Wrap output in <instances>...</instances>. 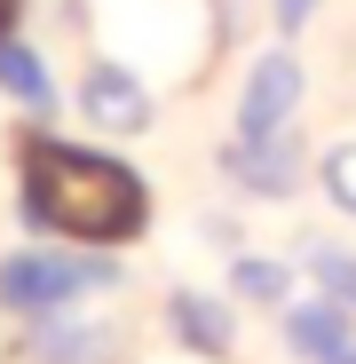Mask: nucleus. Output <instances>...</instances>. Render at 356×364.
Listing matches in <instances>:
<instances>
[{"mask_svg":"<svg viewBox=\"0 0 356 364\" xmlns=\"http://www.w3.org/2000/svg\"><path fill=\"white\" fill-rule=\"evenodd\" d=\"M16 222L32 237L127 246V237H143V222H151V191H143L135 166L32 127L24 135V182H16Z\"/></svg>","mask_w":356,"mask_h":364,"instance_id":"f257e3e1","label":"nucleus"},{"mask_svg":"<svg viewBox=\"0 0 356 364\" xmlns=\"http://www.w3.org/2000/svg\"><path fill=\"white\" fill-rule=\"evenodd\" d=\"M119 285H127V269H119L111 254L16 246L9 262H0V309H9L16 325H32V317H64V309H80L87 293H119Z\"/></svg>","mask_w":356,"mask_h":364,"instance_id":"f03ea898","label":"nucleus"},{"mask_svg":"<svg viewBox=\"0 0 356 364\" xmlns=\"http://www.w3.org/2000/svg\"><path fill=\"white\" fill-rule=\"evenodd\" d=\"M301 95H309V72L285 40L277 48H254L246 64V87H237V143H269L301 119Z\"/></svg>","mask_w":356,"mask_h":364,"instance_id":"7ed1b4c3","label":"nucleus"},{"mask_svg":"<svg viewBox=\"0 0 356 364\" xmlns=\"http://www.w3.org/2000/svg\"><path fill=\"white\" fill-rule=\"evenodd\" d=\"M80 119L95 135H151L158 127V95L143 87V72L119 64V55H87V72H80Z\"/></svg>","mask_w":356,"mask_h":364,"instance_id":"20e7f679","label":"nucleus"},{"mask_svg":"<svg viewBox=\"0 0 356 364\" xmlns=\"http://www.w3.org/2000/svg\"><path fill=\"white\" fill-rule=\"evenodd\" d=\"M214 166H222V182H230V191H246V198H293V191H301V166H309V143L301 135H269V143H222L214 151Z\"/></svg>","mask_w":356,"mask_h":364,"instance_id":"39448f33","label":"nucleus"},{"mask_svg":"<svg viewBox=\"0 0 356 364\" xmlns=\"http://www.w3.org/2000/svg\"><path fill=\"white\" fill-rule=\"evenodd\" d=\"M24 356L32 364H119L127 356V333L119 325H87V317H32L24 325Z\"/></svg>","mask_w":356,"mask_h":364,"instance_id":"423d86ee","label":"nucleus"},{"mask_svg":"<svg viewBox=\"0 0 356 364\" xmlns=\"http://www.w3.org/2000/svg\"><path fill=\"white\" fill-rule=\"evenodd\" d=\"M277 333H285V348L301 356V364H333V356L356 348V309H340L333 293H317V301L293 293L285 309H277Z\"/></svg>","mask_w":356,"mask_h":364,"instance_id":"0eeeda50","label":"nucleus"},{"mask_svg":"<svg viewBox=\"0 0 356 364\" xmlns=\"http://www.w3.org/2000/svg\"><path fill=\"white\" fill-rule=\"evenodd\" d=\"M166 333L183 341L190 356L222 364V356L237 348V309H230L222 293H198V285H174V293H166Z\"/></svg>","mask_w":356,"mask_h":364,"instance_id":"6e6552de","label":"nucleus"},{"mask_svg":"<svg viewBox=\"0 0 356 364\" xmlns=\"http://www.w3.org/2000/svg\"><path fill=\"white\" fill-rule=\"evenodd\" d=\"M293 285H301V262H285V254H230V301H246V309H285Z\"/></svg>","mask_w":356,"mask_h":364,"instance_id":"1a4fd4ad","label":"nucleus"},{"mask_svg":"<svg viewBox=\"0 0 356 364\" xmlns=\"http://www.w3.org/2000/svg\"><path fill=\"white\" fill-rule=\"evenodd\" d=\"M0 95H9V103H24L32 119H48L55 111V80H48V55L32 48V40H0Z\"/></svg>","mask_w":356,"mask_h":364,"instance_id":"9d476101","label":"nucleus"},{"mask_svg":"<svg viewBox=\"0 0 356 364\" xmlns=\"http://www.w3.org/2000/svg\"><path fill=\"white\" fill-rule=\"evenodd\" d=\"M293 262H301V277H309L317 293H333L340 309H356V254H348V246H333V237H301Z\"/></svg>","mask_w":356,"mask_h":364,"instance_id":"9b49d317","label":"nucleus"},{"mask_svg":"<svg viewBox=\"0 0 356 364\" xmlns=\"http://www.w3.org/2000/svg\"><path fill=\"white\" fill-rule=\"evenodd\" d=\"M317 191H325L340 214H356V135L325 143V159H317Z\"/></svg>","mask_w":356,"mask_h":364,"instance_id":"f8f14e48","label":"nucleus"},{"mask_svg":"<svg viewBox=\"0 0 356 364\" xmlns=\"http://www.w3.org/2000/svg\"><path fill=\"white\" fill-rule=\"evenodd\" d=\"M317 9H325V0H269V24L293 40V32H309V24H317Z\"/></svg>","mask_w":356,"mask_h":364,"instance_id":"ddd939ff","label":"nucleus"},{"mask_svg":"<svg viewBox=\"0 0 356 364\" xmlns=\"http://www.w3.org/2000/svg\"><path fill=\"white\" fill-rule=\"evenodd\" d=\"M16 16H24V0H0V40L16 32Z\"/></svg>","mask_w":356,"mask_h":364,"instance_id":"4468645a","label":"nucleus"},{"mask_svg":"<svg viewBox=\"0 0 356 364\" xmlns=\"http://www.w3.org/2000/svg\"><path fill=\"white\" fill-rule=\"evenodd\" d=\"M333 364H356V348H348V356H333Z\"/></svg>","mask_w":356,"mask_h":364,"instance_id":"2eb2a0df","label":"nucleus"}]
</instances>
